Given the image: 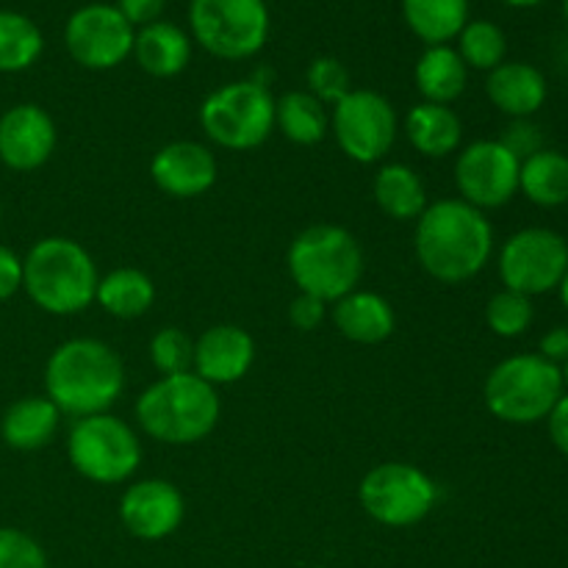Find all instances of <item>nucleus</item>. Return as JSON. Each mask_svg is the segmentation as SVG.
<instances>
[{"mask_svg": "<svg viewBox=\"0 0 568 568\" xmlns=\"http://www.w3.org/2000/svg\"><path fill=\"white\" fill-rule=\"evenodd\" d=\"M416 258L438 283H466L486 270L494 227L480 209L460 197L430 203L416 220Z\"/></svg>", "mask_w": 568, "mask_h": 568, "instance_id": "f257e3e1", "label": "nucleus"}, {"mask_svg": "<svg viewBox=\"0 0 568 568\" xmlns=\"http://www.w3.org/2000/svg\"><path fill=\"white\" fill-rule=\"evenodd\" d=\"M125 388L122 358L100 338H70L59 344L44 366V397L67 416L109 414Z\"/></svg>", "mask_w": 568, "mask_h": 568, "instance_id": "f03ea898", "label": "nucleus"}, {"mask_svg": "<svg viewBox=\"0 0 568 568\" xmlns=\"http://www.w3.org/2000/svg\"><path fill=\"white\" fill-rule=\"evenodd\" d=\"M98 283V266L75 239L48 236L22 258V288L44 314H81L94 303Z\"/></svg>", "mask_w": 568, "mask_h": 568, "instance_id": "7ed1b4c3", "label": "nucleus"}, {"mask_svg": "<svg viewBox=\"0 0 568 568\" xmlns=\"http://www.w3.org/2000/svg\"><path fill=\"white\" fill-rule=\"evenodd\" d=\"M220 410L216 388L194 372L161 377L136 399L142 430L153 442L172 447H189L209 438L220 422Z\"/></svg>", "mask_w": 568, "mask_h": 568, "instance_id": "20e7f679", "label": "nucleus"}, {"mask_svg": "<svg viewBox=\"0 0 568 568\" xmlns=\"http://www.w3.org/2000/svg\"><path fill=\"white\" fill-rule=\"evenodd\" d=\"M288 275L303 294L338 303L364 277V250L342 225H311L288 247Z\"/></svg>", "mask_w": 568, "mask_h": 568, "instance_id": "39448f33", "label": "nucleus"}, {"mask_svg": "<svg viewBox=\"0 0 568 568\" xmlns=\"http://www.w3.org/2000/svg\"><path fill=\"white\" fill-rule=\"evenodd\" d=\"M566 394L564 372L538 353L505 358L483 383L486 408L508 425H536L547 419Z\"/></svg>", "mask_w": 568, "mask_h": 568, "instance_id": "423d86ee", "label": "nucleus"}, {"mask_svg": "<svg viewBox=\"0 0 568 568\" xmlns=\"http://www.w3.org/2000/svg\"><path fill=\"white\" fill-rule=\"evenodd\" d=\"M200 125L216 148L255 150L275 131V98L253 78L225 83L203 100Z\"/></svg>", "mask_w": 568, "mask_h": 568, "instance_id": "0eeeda50", "label": "nucleus"}, {"mask_svg": "<svg viewBox=\"0 0 568 568\" xmlns=\"http://www.w3.org/2000/svg\"><path fill=\"white\" fill-rule=\"evenodd\" d=\"M67 455L83 480L116 486L136 475L142 464V444L120 416L94 414L75 419L67 436Z\"/></svg>", "mask_w": 568, "mask_h": 568, "instance_id": "6e6552de", "label": "nucleus"}, {"mask_svg": "<svg viewBox=\"0 0 568 568\" xmlns=\"http://www.w3.org/2000/svg\"><path fill=\"white\" fill-rule=\"evenodd\" d=\"M189 28L205 53L244 61L261 53L270 37V9L264 0H192Z\"/></svg>", "mask_w": 568, "mask_h": 568, "instance_id": "1a4fd4ad", "label": "nucleus"}, {"mask_svg": "<svg viewBox=\"0 0 568 568\" xmlns=\"http://www.w3.org/2000/svg\"><path fill=\"white\" fill-rule=\"evenodd\" d=\"M358 499L372 521L399 530V527H414L427 519V514L438 503V486L427 471L394 460V464H381L366 471Z\"/></svg>", "mask_w": 568, "mask_h": 568, "instance_id": "9d476101", "label": "nucleus"}, {"mask_svg": "<svg viewBox=\"0 0 568 568\" xmlns=\"http://www.w3.org/2000/svg\"><path fill=\"white\" fill-rule=\"evenodd\" d=\"M331 128L347 159L355 164H375L386 159L397 142L399 122L388 98L372 89H353L333 105Z\"/></svg>", "mask_w": 568, "mask_h": 568, "instance_id": "9b49d317", "label": "nucleus"}, {"mask_svg": "<svg viewBox=\"0 0 568 568\" xmlns=\"http://www.w3.org/2000/svg\"><path fill=\"white\" fill-rule=\"evenodd\" d=\"M568 270V242L549 227H525L499 250V277L510 292L547 294L560 286Z\"/></svg>", "mask_w": 568, "mask_h": 568, "instance_id": "f8f14e48", "label": "nucleus"}, {"mask_svg": "<svg viewBox=\"0 0 568 568\" xmlns=\"http://www.w3.org/2000/svg\"><path fill=\"white\" fill-rule=\"evenodd\" d=\"M521 161L499 139H480L460 150L455 161V186L460 200L475 209H503L519 192Z\"/></svg>", "mask_w": 568, "mask_h": 568, "instance_id": "ddd939ff", "label": "nucleus"}, {"mask_svg": "<svg viewBox=\"0 0 568 568\" xmlns=\"http://www.w3.org/2000/svg\"><path fill=\"white\" fill-rule=\"evenodd\" d=\"M131 22L109 3H89L67 20L64 44L72 61L87 70H114L133 53Z\"/></svg>", "mask_w": 568, "mask_h": 568, "instance_id": "4468645a", "label": "nucleus"}, {"mask_svg": "<svg viewBox=\"0 0 568 568\" xmlns=\"http://www.w3.org/2000/svg\"><path fill=\"white\" fill-rule=\"evenodd\" d=\"M186 503L170 480H139L120 499V521L139 541H164L181 527Z\"/></svg>", "mask_w": 568, "mask_h": 568, "instance_id": "2eb2a0df", "label": "nucleus"}, {"mask_svg": "<svg viewBox=\"0 0 568 568\" xmlns=\"http://www.w3.org/2000/svg\"><path fill=\"white\" fill-rule=\"evenodd\" d=\"M59 133L55 122L42 105H11L0 116V161L14 172H31L48 164L53 155Z\"/></svg>", "mask_w": 568, "mask_h": 568, "instance_id": "dca6fc26", "label": "nucleus"}, {"mask_svg": "<svg viewBox=\"0 0 568 568\" xmlns=\"http://www.w3.org/2000/svg\"><path fill=\"white\" fill-rule=\"evenodd\" d=\"M150 175H153V183L166 197L189 200L200 197V194L214 186L216 175H220V164H216V155L205 144L181 139V142L164 144L153 155Z\"/></svg>", "mask_w": 568, "mask_h": 568, "instance_id": "f3484780", "label": "nucleus"}, {"mask_svg": "<svg viewBox=\"0 0 568 568\" xmlns=\"http://www.w3.org/2000/svg\"><path fill=\"white\" fill-rule=\"evenodd\" d=\"M255 361V342L244 327L214 325L194 342V375L211 386L242 381Z\"/></svg>", "mask_w": 568, "mask_h": 568, "instance_id": "a211bd4d", "label": "nucleus"}, {"mask_svg": "<svg viewBox=\"0 0 568 568\" xmlns=\"http://www.w3.org/2000/svg\"><path fill=\"white\" fill-rule=\"evenodd\" d=\"M488 100L514 120H530L547 100V78L527 61H503L488 72Z\"/></svg>", "mask_w": 568, "mask_h": 568, "instance_id": "6ab92c4d", "label": "nucleus"}, {"mask_svg": "<svg viewBox=\"0 0 568 568\" xmlns=\"http://www.w3.org/2000/svg\"><path fill=\"white\" fill-rule=\"evenodd\" d=\"M333 325L344 338L355 344H381L397 327L392 303L375 292H349L338 303H333Z\"/></svg>", "mask_w": 568, "mask_h": 568, "instance_id": "aec40b11", "label": "nucleus"}, {"mask_svg": "<svg viewBox=\"0 0 568 568\" xmlns=\"http://www.w3.org/2000/svg\"><path fill=\"white\" fill-rule=\"evenodd\" d=\"M133 55L153 78H175L192 61V37L172 22H150L133 37Z\"/></svg>", "mask_w": 568, "mask_h": 568, "instance_id": "412c9836", "label": "nucleus"}, {"mask_svg": "<svg viewBox=\"0 0 568 568\" xmlns=\"http://www.w3.org/2000/svg\"><path fill=\"white\" fill-rule=\"evenodd\" d=\"M61 425V410L50 397H22L6 408L0 436L11 449L33 453L53 442Z\"/></svg>", "mask_w": 568, "mask_h": 568, "instance_id": "4be33fe9", "label": "nucleus"}, {"mask_svg": "<svg viewBox=\"0 0 568 568\" xmlns=\"http://www.w3.org/2000/svg\"><path fill=\"white\" fill-rule=\"evenodd\" d=\"M405 136L414 144L416 153L427 155V159H447L460 148L464 122L449 105L422 100L405 116Z\"/></svg>", "mask_w": 568, "mask_h": 568, "instance_id": "5701e85b", "label": "nucleus"}, {"mask_svg": "<svg viewBox=\"0 0 568 568\" xmlns=\"http://www.w3.org/2000/svg\"><path fill=\"white\" fill-rule=\"evenodd\" d=\"M414 81L425 103L449 105L466 92L469 67L449 44H433L419 55L414 67Z\"/></svg>", "mask_w": 568, "mask_h": 568, "instance_id": "b1692460", "label": "nucleus"}, {"mask_svg": "<svg viewBox=\"0 0 568 568\" xmlns=\"http://www.w3.org/2000/svg\"><path fill=\"white\" fill-rule=\"evenodd\" d=\"M372 197L383 214L397 222L419 220L422 211L427 209L425 183L416 175V170L399 164V161L377 170L375 181H372Z\"/></svg>", "mask_w": 568, "mask_h": 568, "instance_id": "393cba45", "label": "nucleus"}, {"mask_svg": "<svg viewBox=\"0 0 568 568\" xmlns=\"http://www.w3.org/2000/svg\"><path fill=\"white\" fill-rule=\"evenodd\" d=\"M403 17L410 33L427 48L447 44L469 22V0H403Z\"/></svg>", "mask_w": 568, "mask_h": 568, "instance_id": "a878e982", "label": "nucleus"}, {"mask_svg": "<svg viewBox=\"0 0 568 568\" xmlns=\"http://www.w3.org/2000/svg\"><path fill=\"white\" fill-rule=\"evenodd\" d=\"M519 192L541 209L568 203V155L560 150H538L519 170Z\"/></svg>", "mask_w": 568, "mask_h": 568, "instance_id": "bb28decb", "label": "nucleus"}, {"mask_svg": "<svg viewBox=\"0 0 568 568\" xmlns=\"http://www.w3.org/2000/svg\"><path fill=\"white\" fill-rule=\"evenodd\" d=\"M94 300H98L105 314L116 316V320H136V316L148 314V308L153 305L155 286L142 270L120 266V270L100 277Z\"/></svg>", "mask_w": 568, "mask_h": 568, "instance_id": "cd10ccee", "label": "nucleus"}, {"mask_svg": "<svg viewBox=\"0 0 568 568\" xmlns=\"http://www.w3.org/2000/svg\"><path fill=\"white\" fill-rule=\"evenodd\" d=\"M275 128L288 142L311 148L327 136L331 116H327L325 103H320L314 94L305 89H294L275 100Z\"/></svg>", "mask_w": 568, "mask_h": 568, "instance_id": "c85d7f7f", "label": "nucleus"}, {"mask_svg": "<svg viewBox=\"0 0 568 568\" xmlns=\"http://www.w3.org/2000/svg\"><path fill=\"white\" fill-rule=\"evenodd\" d=\"M42 48V31L31 17L0 9V72L28 70L37 64Z\"/></svg>", "mask_w": 568, "mask_h": 568, "instance_id": "c756f323", "label": "nucleus"}, {"mask_svg": "<svg viewBox=\"0 0 568 568\" xmlns=\"http://www.w3.org/2000/svg\"><path fill=\"white\" fill-rule=\"evenodd\" d=\"M458 55L471 70H497L508 53L505 31L491 20H469L458 33Z\"/></svg>", "mask_w": 568, "mask_h": 568, "instance_id": "7c9ffc66", "label": "nucleus"}, {"mask_svg": "<svg viewBox=\"0 0 568 568\" xmlns=\"http://www.w3.org/2000/svg\"><path fill=\"white\" fill-rule=\"evenodd\" d=\"M532 320H536L532 300L527 294L510 292V288H503V292L494 294L486 305L488 327L503 338H516L521 333H527Z\"/></svg>", "mask_w": 568, "mask_h": 568, "instance_id": "2f4dec72", "label": "nucleus"}, {"mask_svg": "<svg viewBox=\"0 0 568 568\" xmlns=\"http://www.w3.org/2000/svg\"><path fill=\"white\" fill-rule=\"evenodd\" d=\"M150 361L161 377L166 375H183L192 372L194 366V342L186 331L181 327H161L153 338H150Z\"/></svg>", "mask_w": 568, "mask_h": 568, "instance_id": "473e14b6", "label": "nucleus"}, {"mask_svg": "<svg viewBox=\"0 0 568 568\" xmlns=\"http://www.w3.org/2000/svg\"><path fill=\"white\" fill-rule=\"evenodd\" d=\"M305 92L314 94L320 103L336 105L338 100L347 98L353 92V81H349V70L333 55H320L305 70Z\"/></svg>", "mask_w": 568, "mask_h": 568, "instance_id": "72a5a7b5", "label": "nucleus"}, {"mask_svg": "<svg viewBox=\"0 0 568 568\" xmlns=\"http://www.w3.org/2000/svg\"><path fill=\"white\" fill-rule=\"evenodd\" d=\"M0 568H48V555L28 532L0 527Z\"/></svg>", "mask_w": 568, "mask_h": 568, "instance_id": "f704fd0d", "label": "nucleus"}, {"mask_svg": "<svg viewBox=\"0 0 568 568\" xmlns=\"http://www.w3.org/2000/svg\"><path fill=\"white\" fill-rule=\"evenodd\" d=\"M499 142H503L516 159L527 161L530 155H536L538 150H544V133L532 120H514L503 131Z\"/></svg>", "mask_w": 568, "mask_h": 568, "instance_id": "c9c22d12", "label": "nucleus"}, {"mask_svg": "<svg viewBox=\"0 0 568 568\" xmlns=\"http://www.w3.org/2000/svg\"><path fill=\"white\" fill-rule=\"evenodd\" d=\"M325 316L327 303H322L320 297H311V294L300 292L297 297L292 300V305H288V320H292V325L303 333L316 331V327L325 322Z\"/></svg>", "mask_w": 568, "mask_h": 568, "instance_id": "e433bc0d", "label": "nucleus"}, {"mask_svg": "<svg viewBox=\"0 0 568 568\" xmlns=\"http://www.w3.org/2000/svg\"><path fill=\"white\" fill-rule=\"evenodd\" d=\"M166 0H116V11L131 22L133 28H144L159 22L164 14Z\"/></svg>", "mask_w": 568, "mask_h": 568, "instance_id": "4c0bfd02", "label": "nucleus"}, {"mask_svg": "<svg viewBox=\"0 0 568 568\" xmlns=\"http://www.w3.org/2000/svg\"><path fill=\"white\" fill-rule=\"evenodd\" d=\"M22 288V258L14 250L0 244V303L14 297Z\"/></svg>", "mask_w": 568, "mask_h": 568, "instance_id": "58836bf2", "label": "nucleus"}, {"mask_svg": "<svg viewBox=\"0 0 568 568\" xmlns=\"http://www.w3.org/2000/svg\"><path fill=\"white\" fill-rule=\"evenodd\" d=\"M549 422V438H552L555 447L568 458V394L558 399V405L552 408V414L547 416Z\"/></svg>", "mask_w": 568, "mask_h": 568, "instance_id": "ea45409f", "label": "nucleus"}, {"mask_svg": "<svg viewBox=\"0 0 568 568\" xmlns=\"http://www.w3.org/2000/svg\"><path fill=\"white\" fill-rule=\"evenodd\" d=\"M541 358H547L549 364L560 366L568 361V327H552L547 336L541 338Z\"/></svg>", "mask_w": 568, "mask_h": 568, "instance_id": "a19ab883", "label": "nucleus"}, {"mask_svg": "<svg viewBox=\"0 0 568 568\" xmlns=\"http://www.w3.org/2000/svg\"><path fill=\"white\" fill-rule=\"evenodd\" d=\"M505 6H514V9H530V6H538L541 0H503Z\"/></svg>", "mask_w": 568, "mask_h": 568, "instance_id": "79ce46f5", "label": "nucleus"}, {"mask_svg": "<svg viewBox=\"0 0 568 568\" xmlns=\"http://www.w3.org/2000/svg\"><path fill=\"white\" fill-rule=\"evenodd\" d=\"M560 300H564V305H566V311H568V270H566V275H564V281H560Z\"/></svg>", "mask_w": 568, "mask_h": 568, "instance_id": "37998d69", "label": "nucleus"}, {"mask_svg": "<svg viewBox=\"0 0 568 568\" xmlns=\"http://www.w3.org/2000/svg\"><path fill=\"white\" fill-rule=\"evenodd\" d=\"M560 372H564V386L568 388V361H566V364H564V369H560Z\"/></svg>", "mask_w": 568, "mask_h": 568, "instance_id": "c03bdc74", "label": "nucleus"}, {"mask_svg": "<svg viewBox=\"0 0 568 568\" xmlns=\"http://www.w3.org/2000/svg\"><path fill=\"white\" fill-rule=\"evenodd\" d=\"M564 14H566V22H568V0H564Z\"/></svg>", "mask_w": 568, "mask_h": 568, "instance_id": "a18cd8bd", "label": "nucleus"}, {"mask_svg": "<svg viewBox=\"0 0 568 568\" xmlns=\"http://www.w3.org/2000/svg\"><path fill=\"white\" fill-rule=\"evenodd\" d=\"M0 222H3V205H0Z\"/></svg>", "mask_w": 568, "mask_h": 568, "instance_id": "49530a36", "label": "nucleus"}]
</instances>
